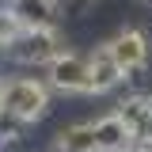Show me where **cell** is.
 <instances>
[{
  "mask_svg": "<svg viewBox=\"0 0 152 152\" xmlns=\"http://www.w3.org/2000/svg\"><path fill=\"white\" fill-rule=\"evenodd\" d=\"M0 110L23 118L27 126L31 122H42L50 114V88L38 84L31 76H15V80H4L0 84Z\"/></svg>",
  "mask_w": 152,
  "mask_h": 152,
  "instance_id": "6da1fadb",
  "label": "cell"
},
{
  "mask_svg": "<svg viewBox=\"0 0 152 152\" xmlns=\"http://www.w3.org/2000/svg\"><path fill=\"white\" fill-rule=\"evenodd\" d=\"M65 53V38L57 27H23L19 38L8 46V57L19 65H53Z\"/></svg>",
  "mask_w": 152,
  "mask_h": 152,
  "instance_id": "7a4b0ae2",
  "label": "cell"
},
{
  "mask_svg": "<svg viewBox=\"0 0 152 152\" xmlns=\"http://www.w3.org/2000/svg\"><path fill=\"white\" fill-rule=\"evenodd\" d=\"M46 80L50 88L65 95H95V84H91V57H80V53H65L57 57L53 65H46Z\"/></svg>",
  "mask_w": 152,
  "mask_h": 152,
  "instance_id": "3957f363",
  "label": "cell"
},
{
  "mask_svg": "<svg viewBox=\"0 0 152 152\" xmlns=\"http://www.w3.org/2000/svg\"><path fill=\"white\" fill-rule=\"evenodd\" d=\"M107 50H110V57L122 65V72H126V80H137V76L145 72V65H148V34L141 31V27H122L118 34L107 42Z\"/></svg>",
  "mask_w": 152,
  "mask_h": 152,
  "instance_id": "277c9868",
  "label": "cell"
},
{
  "mask_svg": "<svg viewBox=\"0 0 152 152\" xmlns=\"http://www.w3.org/2000/svg\"><path fill=\"white\" fill-rule=\"evenodd\" d=\"M95 141H99V152H129V148H137L133 129L118 114H103L95 122Z\"/></svg>",
  "mask_w": 152,
  "mask_h": 152,
  "instance_id": "5b68a950",
  "label": "cell"
},
{
  "mask_svg": "<svg viewBox=\"0 0 152 152\" xmlns=\"http://www.w3.org/2000/svg\"><path fill=\"white\" fill-rule=\"evenodd\" d=\"M91 57V84H95V95H107V91H114L122 80H126V72H122V65L110 57V50H107V42L95 50V53H88Z\"/></svg>",
  "mask_w": 152,
  "mask_h": 152,
  "instance_id": "8992f818",
  "label": "cell"
},
{
  "mask_svg": "<svg viewBox=\"0 0 152 152\" xmlns=\"http://www.w3.org/2000/svg\"><path fill=\"white\" fill-rule=\"evenodd\" d=\"M61 0H8V12L23 27H53V15Z\"/></svg>",
  "mask_w": 152,
  "mask_h": 152,
  "instance_id": "52a82bcc",
  "label": "cell"
},
{
  "mask_svg": "<svg viewBox=\"0 0 152 152\" xmlns=\"http://www.w3.org/2000/svg\"><path fill=\"white\" fill-rule=\"evenodd\" d=\"M114 114H118V118L133 129L137 145H141L145 129L152 126V95H129V99H122V103H118V110H114Z\"/></svg>",
  "mask_w": 152,
  "mask_h": 152,
  "instance_id": "ba28073f",
  "label": "cell"
},
{
  "mask_svg": "<svg viewBox=\"0 0 152 152\" xmlns=\"http://www.w3.org/2000/svg\"><path fill=\"white\" fill-rule=\"evenodd\" d=\"M53 152H99V141H95V122H76L69 129L57 133Z\"/></svg>",
  "mask_w": 152,
  "mask_h": 152,
  "instance_id": "9c48e42d",
  "label": "cell"
},
{
  "mask_svg": "<svg viewBox=\"0 0 152 152\" xmlns=\"http://www.w3.org/2000/svg\"><path fill=\"white\" fill-rule=\"evenodd\" d=\"M23 129H27V122H23V118H15V114H8V110H0V145L19 141V137H23Z\"/></svg>",
  "mask_w": 152,
  "mask_h": 152,
  "instance_id": "30bf717a",
  "label": "cell"
},
{
  "mask_svg": "<svg viewBox=\"0 0 152 152\" xmlns=\"http://www.w3.org/2000/svg\"><path fill=\"white\" fill-rule=\"evenodd\" d=\"M65 4H69V8H76V12H84L88 4H95V0H65Z\"/></svg>",
  "mask_w": 152,
  "mask_h": 152,
  "instance_id": "8fae6325",
  "label": "cell"
},
{
  "mask_svg": "<svg viewBox=\"0 0 152 152\" xmlns=\"http://www.w3.org/2000/svg\"><path fill=\"white\" fill-rule=\"evenodd\" d=\"M129 152H152V145H137V148H129Z\"/></svg>",
  "mask_w": 152,
  "mask_h": 152,
  "instance_id": "7c38bea8",
  "label": "cell"
},
{
  "mask_svg": "<svg viewBox=\"0 0 152 152\" xmlns=\"http://www.w3.org/2000/svg\"><path fill=\"white\" fill-rule=\"evenodd\" d=\"M148 4H152V0H148Z\"/></svg>",
  "mask_w": 152,
  "mask_h": 152,
  "instance_id": "4fadbf2b",
  "label": "cell"
}]
</instances>
